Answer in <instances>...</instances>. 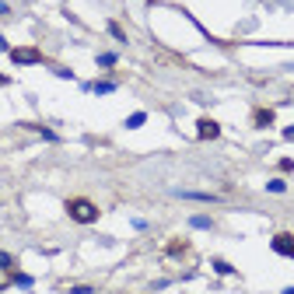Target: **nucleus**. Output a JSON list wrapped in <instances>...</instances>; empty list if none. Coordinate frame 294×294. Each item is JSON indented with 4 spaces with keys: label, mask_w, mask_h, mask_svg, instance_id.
Masks as SVG:
<instances>
[{
    "label": "nucleus",
    "mask_w": 294,
    "mask_h": 294,
    "mask_svg": "<svg viewBox=\"0 0 294 294\" xmlns=\"http://www.w3.org/2000/svg\"><path fill=\"white\" fill-rule=\"evenodd\" d=\"M67 214H70V221H77V224H95L98 221V207L84 200V196H74V200H67Z\"/></svg>",
    "instance_id": "nucleus-1"
},
{
    "label": "nucleus",
    "mask_w": 294,
    "mask_h": 294,
    "mask_svg": "<svg viewBox=\"0 0 294 294\" xmlns=\"http://www.w3.org/2000/svg\"><path fill=\"white\" fill-rule=\"evenodd\" d=\"M7 56L14 60V63H21V67H28V63H42V53H39L35 46H18V49H11Z\"/></svg>",
    "instance_id": "nucleus-2"
},
{
    "label": "nucleus",
    "mask_w": 294,
    "mask_h": 294,
    "mask_svg": "<svg viewBox=\"0 0 294 294\" xmlns=\"http://www.w3.org/2000/svg\"><path fill=\"white\" fill-rule=\"evenodd\" d=\"M270 249H273L277 256H287V259H294V235H287V231H280V235H273V242H270Z\"/></svg>",
    "instance_id": "nucleus-3"
},
{
    "label": "nucleus",
    "mask_w": 294,
    "mask_h": 294,
    "mask_svg": "<svg viewBox=\"0 0 294 294\" xmlns=\"http://www.w3.org/2000/svg\"><path fill=\"white\" fill-rule=\"evenodd\" d=\"M196 137H200V140H217V137H221V126H217V123H214V119H200V123H196Z\"/></svg>",
    "instance_id": "nucleus-4"
},
{
    "label": "nucleus",
    "mask_w": 294,
    "mask_h": 294,
    "mask_svg": "<svg viewBox=\"0 0 294 294\" xmlns=\"http://www.w3.org/2000/svg\"><path fill=\"white\" fill-rule=\"evenodd\" d=\"M252 123L263 130V126H270L273 123V109H256V116H252Z\"/></svg>",
    "instance_id": "nucleus-5"
},
{
    "label": "nucleus",
    "mask_w": 294,
    "mask_h": 294,
    "mask_svg": "<svg viewBox=\"0 0 294 294\" xmlns=\"http://www.w3.org/2000/svg\"><path fill=\"white\" fill-rule=\"evenodd\" d=\"M84 88L95 95H109V91H116V81H98V84H84Z\"/></svg>",
    "instance_id": "nucleus-6"
},
{
    "label": "nucleus",
    "mask_w": 294,
    "mask_h": 294,
    "mask_svg": "<svg viewBox=\"0 0 294 294\" xmlns=\"http://www.w3.org/2000/svg\"><path fill=\"white\" fill-rule=\"evenodd\" d=\"M266 193H277V196H280V193H287V182H284V179H270V182H266Z\"/></svg>",
    "instance_id": "nucleus-7"
},
{
    "label": "nucleus",
    "mask_w": 294,
    "mask_h": 294,
    "mask_svg": "<svg viewBox=\"0 0 294 294\" xmlns=\"http://www.w3.org/2000/svg\"><path fill=\"white\" fill-rule=\"evenodd\" d=\"M144 123H147V112H133V116H126V130H137Z\"/></svg>",
    "instance_id": "nucleus-8"
},
{
    "label": "nucleus",
    "mask_w": 294,
    "mask_h": 294,
    "mask_svg": "<svg viewBox=\"0 0 294 294\" xmlns=\"http://www.w3.org/2000/svg\"><path fill=\"white\" fill-rule=\"evenodd\" d=\"M179 196H186V200H203V203H217L214 193H179Z\"/></svg>",
    "instance_id": "nucleus-9"
},
{
    "label": "nucleus",
    "mask_w": 294,
    "mask_h": 294,
    "mask_svg": "<svg viewBox=\"0 0 294 294\" xmlns=\"http://www.w3.org/2000/svg\"><path fill=\"white\" fill-rule=\"evenodd\" d=\"M11 284H18V287H32V277H28V273H11Z\"/></svg>",
    "instance_id": "nucleus-10"
},
{
    "label": "nucleus",
    "mask_w": 294,
    "mask_h": 294,
    "mask_svg": "<svg viewBox=\"0 0 294 294\" xmlns=\"http://www.w3.org/2000/svg\"><path fill=\"white\" fill-rule=\"evenodd\" d=\"M189 224H193V228H200V231H207V228H210L214 221H210V217H203V214H196V217H193Z\"/></svg>",
    "instance_id": "nucleus-11"
},
{
    "label": "nucleus",
    "mask_w": 294,
    "mask_h": 294,
    "mask_svg": "<svg viewBox=\"0 0 294 294\" xmlns=\"http://www.w3.org/2000/svg\"><path fill=\"white\" fill-rule=\"evenodd\" d=\"M214 270H217V273H224V277H231V273H235V266L224 263V259H214Z\"/></svg>",
    "instance_id": "nucleus-12"
},
{
    "label": "nucleus",
    "mask_w": 294,
    "mask_h": 294,
    "mask_svg": "<svg viewBox=\"0 0 294 294\" xmlns=\"http://www.w3.org/2000/svg\"><path fill=\"white\" fill-rule=\"evenodd\" d=\"M186 249H189V245H186V242H172V245H168V256H182V252H186Z\"/></svg>",
    "instance_id": "nucleus-13"
},
{
    "label": "nucleus",
    "mask_w": 294,
    "mask_h": 294,
    "mask_svg": "<svg viewBox=\"0 0 294 294\" xmlns=\"http://www.w3.org/2000/svg\"><path fill=\"white\" fill-rule=\"evenodd\" d=\"M98 67H112V63H116V53H98Z\"/></svg>",
    "instance_id": "nucleus-14"
},
{
    "label": "nucleus",
    "mask_w": 294,
    "mask_h": 294,
    "mask_svg": "<svg viewBox=\"0 0 294 294\" xmlns=\"http://www.w3.org/2000/svg\"><path fill=\"white\" fill-rule=\"evenodd\" d=\"M109 32H112V39H119V42H126V32L119 28L116 21H109Z\"/></svg>",
    "instance_id": "nucleus-15"
},
{
    "label": "nucleus",
    "mask_w": 294,
    "mask_h": 294,
    "mask_svg": "<svg viewBox=\"0 0 294 294\" xmlns=\"http://www.w3.org/2000/svg\"><path fill=\"white\" fill-rule=\"evenodd\" d=\"M280 172H294V161H291V158H280Z\"/></svg>",
    "instance_id": "nucleus-16"
},
{
    "label": "nucleus",
    "mask_w": 294,
    "mask_h": 294,
    "mask_svg": "<svg viewBox=\"0 0 294 294\" xmlns=\"http://www.w3.org/2000/svg\"><path fill=\"white\" fill-rule=\"evenodd\" d=\"M14 263V259H11V256H7V252H0V270H7V266Z\"/></svg>",
    "instance_id": "nucleus-17"
},
{
    "label": "nucleus",
    "mask_w": 294,
    "mask_h": 294,
    "mask_svg": "<svg viewBox=\"0 0 294 294\" xmlns=\"http://www.w3.org/2000/svg\"><path fill=\"white\" fill-rule=\"evenodd\" d=\"M0 53H11V46H7V39L0 35Z\"/></svg>",
    "instance_id": "nucleus-18"
},
{
    "label": "nucleus",
    "mask_w": 294,
    "mask_h": 294,
    "mask_svg": "<svg viewBox=\"0 0 294 294\" xmlns=\"http://www.w3.org/2000/svg\"><path fill=\"white\" fill-rule=\"evenodd\" d=\"M284 140H294V126H287V130H284Z\"/></svg>",
    "instance_id": "nucleus-19"
},
{
    "label": "nucleus",
    "mask_w": 294,
    "mask_h": 294,
    "mask_svg": "<svg viewBox=\"0 0 294 294\" xmlns=\"http://www.w3.org/2000/svg\"><path fill=\"white\" fill-rule=\"evenodd\" d=\"M4 84H11V77H7V74H0V88H4Z\"/></svg>",
    "instance_id": "nucleus-20"
},
{
    "label": "nucleus",
    "mask_w": 294,
    "mask_h": 294,
    "mask_svg": "<svg viewBox=\"0 0 294 294\" xmlns=\"http://www.w3.org/2000/svg\"><path fill=\"white\" fill-rule=\"evenodd\" d=\"M7 284H11V277H7V280H4V277H0V291H4V287H7Z\"/></svg>",
    "instance_id": "nucleus-21"
}]
</instances>
